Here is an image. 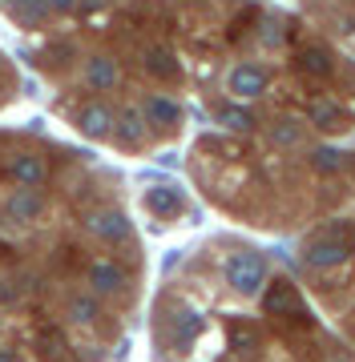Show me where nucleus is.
<instances>
[{
  "instance_id": "obj_1",
  "label": "nucleus",
  "mask_w": 355,
  "mask_h": 362,
  "mask_svg": "<svg viewBox=\"0 0 355 362\" xmlns=\"http://www.w3.org/2000/svg\"><path fill=\"white\" fill-rule=\"evenodd\" d=\"M351 230L347 226H327L323 233L311 238V246H307V266H315V270H327V266H339V262L351 258Z\"/></svg>"
},
{
  "instance_id": "obj_2",
  "label": "nucleus",
  "mask_w": 355,
  "mask_h": 362,
  "mask_svg": "<svg viewBox=\"0 0 355 362\" xmlns=\"http://www.w3.org/2000/svg\"><path fill=\"white\" fill-rule=\"evenodd\" d=\"M226 282H230V290L242 298L259 294L266 282V258L263 254H254V250H238L235 258L226 262Z\"/></svg>"
},
{
  "instance_id": "obj_3",
  "label": "nucleus",
  "mask_w": 355,
  "mask_h": 362,
  "mask_svg": "<svg viewBox=\"0 0 355 362\" xmlns=\"http://www.w3.org/2000/svg\"><path fill=\"white\" fill-rule=\"evenodd\" d=\"M85 233H93L97 242H109V246H118V242H130V218L121 214V209H93V214H85Z\"/></svg>"
},
{
  "instance_id": "obj_4",
  "label": "nucleus",
  "mask_w": 355,
  "mask_h": 362,
  "mask_svg": "<svg viewBox=\"0 0 355 362\" xmlns=\"http://www.w3.org/2000/svg\"><path fill=\"white\" fill-rule=\"evenodd\" d=\"M4 177L13 181L16 189H40L49 181V161L40 153H13L4 161Z\"/></svg>"
},
{
  "instance_id": "obj_5",
  "label": "nucleus",
  "mask_w": 355,
  "mask_h": 362,
  "mask_svg": "<svg viewBox=\"0 0 355 362\" xmlns=\"http://www.w3.org/2000/svg\"><path fill=\"white\" fill-rule=\"evenodd\" d=\"M85 282H89V294L113 298V294H121V290L130 286V278H125V270H121L118 262L97 258V262H89V266H85Z\"/></svg>"
},
{
  "instance_id": "obj_6",
  "label": "nucleus",
  "mask_w": 355,
  "mask_h": 362,
  "mask_svg": "<svg viewBox=\"0 0 355 362\" xmlns=\"http://www.w3.org/2000/svg\"><path fill=\"white\" fill-rule=\"evenodd\" d=\"M45 209H49V202L40 189H13L4 202V218L16 221V226H37L45 218Z\"/></svg>"
},
{
  "instance_id": "obj_7",
  "label": "nucleus",
  "mask_w": 355,
  "mask_h": 362,
  "mask_svg": "<svg viewBox=\"0 0 355 362\" xmlns=\"http://www.w3.org/2000/svg\"><path fill=\"white\" fill-rule=\"evenodd\" d=\"M113 125H118V113H113L106 101H89L77 113V129H81V137H89V141L113 137Z\"/></svg>"
},
{
  "instance_id": "obj_8",
  "label": "nucleus",
  "mask_w": 355,
  "mask_h": 362,
  "mask_svg": "<svg viewBox=\"0 0 355 362\" xmlns=\"http://www.w3.org/2000/svg\"><path fill=\"white\" fill-rule=\"evenodd\" d=\"M121 81V69L113 57H106V52H93V57H85V85H89L93 93H109L118 89Z\"/></svg>"
},
{
  "instance_id": "obj_9",
  "label": "nucleus",
  "mask_w": 355,
  "mask_h": 362,
  "mask_svg": "<svg viewBox=\"0 0 355 362\" xmlns=\"http://www.w3.org/2000/svg\"><path fill=\"white\" fill-rule=\"evenodd\" d=\"M145 209L154 218H178L186 209V197L178 185H154V189H145Z\"/></svg>"
},
{
  "instance_id": "obj_10",
  "label": "nucleus",
  "mask_w": 355,
  "mask_h": 362,
  "mask_svg": "<svg viewBox=\"0 0 355 362\" xmlns=\"http://www.w3.org/2000/svg\"><path fill=\"white\" fill-rule=\"evenodd\" d=\"M226 85H230L235 97L250 101V97H259V93L266 89V69H259V65H235V69H230V77H226Z\"/></svg>"
},
{
  "instance_id": "obj_11",
  "label": "nucleus",
  "mask_w": 355,
  "mask_h": 362,
  "mask_svg": "<svg viewBox=\"0 0 355 362\" xmlns=\"http://www.w3.org/2000/svg\"><path fill=\"white\" fill-rule=\"evenodd\" d=\"M145 125H158V129H174V125H182V105L174 101V97H162L154 93L150 101H145Z\"/></svg>"
},
{
  "instance_id": "obj_12",
  "label": "nucleus",
  "mask_w": 355,
  "mask_h": 362,
  "mask_svg": "<svg viewBox=\"0 0 355 362\" xmlns=\"http://www.w3.org/2000/svg\"><path fill=\"white\" fill-rule=\"evenodd\" d=\"M263 310L266 314H307L303 310V302H299V290L291 282H275V286H266V294H263Z\"/></svg>"
},
{
  "instance_id": "obj_13",
  "label": "nucleus",
  "mask_w": 355,
  "mask_h": 362,
  "mask_svg": "<svg viewBox=\"0 0 355 362\" xmlns=\"http://www.w3.org/2000/svg\"><path fill=\"white\" fill-rule=\"evenodd\" d=\"M145 129H150V125H145V113L142 109H121V117H118V125H113V133H118V141L125 145V149H137V145L145 141Z\"/></svg>"
},
{
  "instance_id": "obj_14",
  "label": "nucleus",
  "mask_w": 355,
  "mask_h": 362,
  "mask_svg": "<svg viewBox=\"0 0 355 362\" xmlns=\"http://www.w3.org/2000/svg\"><path fill=\"white\" fill-rule=\"evenodd\" d=\"M69 322H77V326H93L97 318H101V302H97V294H89V290H81V294L69 298Z\"/></svg>"
},
{
  "instance_id": "obj_15",
  "label": "nucleus",
  "mask_w": 355,
  "mask_h": 362,
  "mask_svg": "<svg viewBox=\"0 0 355 362\" xmlns=\"http://www.w3.org/2000/svg\"><path fill=\"white\" fill-rule=\"evenodd\" d=\"M142 65H145V73H150V77H158V81H178V73H182V65L174 61L170 49H145Z\"/></svg>"
},
{
  "instance_id": "obj_16",
  "label": "nucleus",
  "mask_w": 355,
  "mask_h": 362,
  "mask_svg": "<svg viewBox=\"0 0 355 362\" xmlns=\"http://www.w3.org/2000/svg\"><path fill=\"white\" fill-rule=\"evenodd\" d=\"M9 16L25 28H40L53 13L45 8V0H9Z\"/></svg>"
},
{
  "instance_id": "obj_17",
  "label": "nucleus",
  "mask_w": 355,
  "mask_h": 362,
  "mask_svg": "<svg viewBox=\"0 0 355 362\" xmlns=\"http://www.w3.org/2000/svg\"><path fill=\"white\" fill-rule=\"evenodd\" d=\"M198 334H202V314L198 310H178L174 314V334H170L174 346H190Z\"/></svg>"
},
{
  "instance_id": "obj_18",
  "label": "nucleus",
  "mask_w": 355,
  "mask_h": 362,
  "mask_svg": "<svg viewBox=\"0 0 355 362\" xmlns=\"http://www.w3.org/2000/svg\"><path fill=\"white\" fill-rule=\"evenodd\" d=\"M311 121H315L319 129H343L347 113H343L339 101H315L311 105Z\"/></svg>"
},
{
  "instance_id": "obj_19",
  "label": "nucleus",
  "mask_w": 355,
  "mask_h": 362,
  "mask_svg": "<svg viewBox=\"0 0 355 362\" xmlns=\"http://www.w3.org/2000/svg\"><path fill=\"white\" fill-rule=\"evenodd\" d=\"M218 121H222L226 129H235V133H250L254 129V113L250 109H242V105H218Z\"/></svg>"
},
{
  "instance_id": "obj_20",
  "label": "nucleus",
  "mask_w": 355,
  "mask_h": 362,
  "mask_svg": "<svg viewBox=\"0 0 355 362\" xmlns=\"http://www.w3.org/2000/svg\"><path fill=\"white\" fill-rule=\"evenodd\" d=\"M37 342H40V354H45L49 362H65V358H69V342H65L61 334H57L53 326H45Z\"/></svg>"
},
{
  "instance_id": "obj_21",
  "label": "nucleus",
  "mask_w": 355,
  "mask_h": 362,
  "mask_svg": "<svg viewBox=\"0 0 355 362\" xmlns=\"http://www.w3.org/2000/svg\"><path fill=\"white\" fill-rule=\"evenodd\" d=\"M299 69L311 77H327L331 73V52L327 49H303L299 52Z\"/></svg>"
},
{
  "instance_id": "obj_22",
  "label": "nucleus",
  "mask_w": 355,
  "mask_h": 362,
  "mask_svg": "<svg viewBox=\"0 0 355 362\" xmlns=\"http://www.w3.org/2000/svg\"><path fill=\"white\" fill-rule=\"evenodd\" d=\"M311 165H315L319 173H335V169L343 165V153L339 149H331V145L327 149H315V153H311Z\"/></svg>"
},
{
  "instance_id": "obj_23",
  "label": "nucleus",
  "mask_w": 355,
  "mask_h": 362,
  "mask_svg": "<svg viewBox=\"0 0 355 362\" xmlns=\"http://www.w3.org/2000/svg\"><path fill=\"white\" fill-rule=\"evenodd\" d=\"M275 141L295 145V141H299V129H291V121H278V125H275Z\"/></svg>"
},
{
  "instance_id": "obj_24",
  "label": "nucleus",
  "mask_w": 355,
  "mask_h": 362,
  "mask_svg": "<svg viewBox=\"0 0 355 362\" xmlns=\"http://www.w3.org/2000/svg\"><path fill=\"white\" fill-rule=\"evenodd\" d=\"M45 8L57 13V16H65V13H73V8H81V0H45Z\"/></svg>"
},
{
  "instance_id": "obj_25",
  "label": "nucleus",
  "mask_w": 355,
  "mask_h": 362,
  "mask_svg": "<svg viewBox=\"0 0 355 362\" xmlns=\"http://www.w3.org/2000/svg\"><path fill=\"white\" fill-rule=\"evenodd\" d=\"M230 342H235L238 350H247V346H254V334H250V330H235V334H230Z\"/></svg>"
},
{
  "instance_id": "obj_26",
  "label": "nucleus",
  "mask_w": 355,
  "mask_h": 362,
  "mask_svg": "<svg viewBox=\"0 0 355 362\" xmlns=\"http://www.w3.org/2000/svg\"><path fill=\"white\" fill-rule=\"evenodd\" d=\"M0 362H21V358H16L13 346H0Z\"/></svg>"
}]
</instances>
